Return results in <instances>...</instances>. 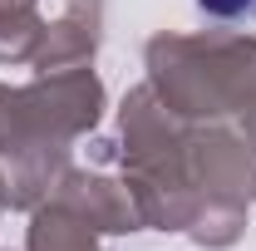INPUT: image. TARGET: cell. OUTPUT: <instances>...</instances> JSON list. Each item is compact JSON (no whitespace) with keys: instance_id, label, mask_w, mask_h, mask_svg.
Returning a JSON list of instances; mask_svg holds the SVG:
<instances>
[{"instance_id":"1","label":"cell","mask_w":256,"mask_h":251,"mask_svg":"<svg viewBox=\"0 0 256 251\" xmlns=\"http://www.w3.org/2000/svg\"><path fill=\"white\" fill-rule=\"evenodd\" d=\"M256 0H202V10L207 15H242V10H252Z\"/></svg>"}]
</instances>
